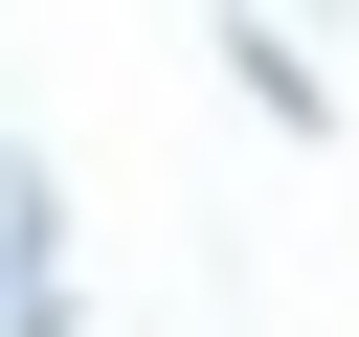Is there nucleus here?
I'll list each match as a JSON object with an SVG mask.
<instances>
[{"mask_svg": "<svg viewBox=\"0 0 359 337\" xmlns=\"http://www.w3.org/2000/svg\"><path fill=\"white\" fill-rule=\"evenodd\" d=\"M224 90H247L269 135H337V67H314V22H269V0H224Z\"/></svg>", "mask_w": 359, "mask_h": 337, "instance_id": "f257e3e1", "label": "nucleus"}, {"mask_svg": "<svg viewBox=\"0 0 359 337\" xmlns=\"http://www.w3.org/2000/svg\"><path fill=\"white\" fill-rule=\"evenodd\" d=\"M269 22H314V0H269Z\"/></svg>", "mask_w": 359, "mask_h": 337, "instance_id": "f03ea898", "label": "nucleus"}]
</instances>
